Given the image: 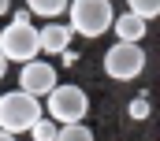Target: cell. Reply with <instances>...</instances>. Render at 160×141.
Segmentation results:
<instances>
[{"label": "cell", "instance_id": "obj_1", "mask_svg": "<svg viewBox=\"0 0 160 141\" xmlns=\"http://www.w3.org/2000/svg\"><path fill=\"white\" fill-rule=\"evenodd\" d=\"M45 115L41 97L26 93V89H11L0 97V130H11V134H30V126Z\"/></svg>", "mask_w": 160, "mask_h": 141}, {"label": "cell", "instance_id": "obj_16", "mask_svg": "<svg viewBox=\"0 0 160 141\" xmlns=\"http://www.w3.org/2000/svg\"><path fill=\"white\" fill-rule=\"evenodd\" d=\"M4 74H8V56L0 52V78H4Z\"/></svg>", "mask_w": 160, "mask_h": 141}, {"label": "cell", "instance_id": "obj_6", "mask_svg": "<svg viewBox=\"0 0 160 141\" xmlns=\"http://www.w3.org/2000/svg\"><path fill=\"white\" fill-rule=\"evenodd\" d=\"M60 85V74H56V67L48 63V60H30V63H22V70H19V89H26V93H34V97H48L52 89Z\"/></svg>", "mask_w": 160, "mask_h": 141}, {"label": "cell", "instance_id": "obj_18", "mask_svg": "<svg viewBox=\"0 0 160 141\" xmlns=\"http://www.w3.org/2000/svg\"><path fill=\"white\" fill-rule=\"evenodd\" d=\"M0 97H4V93H0Z\"/></svg>", "mask_w": 160, "mask_h": 141}, {"label": "cell", "instance_id": "obj_14", "mask_svg": "<svg viewBox=\"0 0 160 141\" xmlns=\"http://www.w3.org/2000/svg\"><path fill=\"white\" fill-rule=\"evenodd\" d=\"M60 60H63V67H75V63H78V52H75V48H63Z\"/></svg>", "mask_w": 160, "mask_h": 141}, {"label": "cell", "instance_id": "obj_12", "mask_svg": "<svg viewBox=\"0 0 160 141\" xmlns=\"http://www.w3.org/2000/svg\"><path fill=\"white\" fill-rule=\"evenodd\" d=\"M127 7L142 19H157L160 15V0H127Z\"/></svg>", "mask_w": 160, "mask_h": 141}, {"label": "cell", "instance_id": "obj_4", "mask_svg": "<svg viewBox=\"0 0 160 141\" xmlns=\"http://www.w3.org/2000/svg\"><path fill=\"white\" fill-rule=\"evenodd\" d=\"M45 111L48 119H56L60 126L63 123H82L89 115V97L82 85H71V82H60L48 97H45Z\"/></svg>", "mask_w": 160, "mask_h": 141}, {"label": "cell", "instance_id": "obj_9", "mask_svg": "<svg viewBox=\"0 0 160 141\" xmlns=\"http://www.w3.org/2000/svg\"><path fill=\"white\" fill-rule=\"evenodd\" d=\"M67 4H71V0H26V7H30L38 19H56V15H63Z\"/></svg>", "mask_w": 160, "mask_h": 141}, {"label": "cell", "instance_id": "obj_10", "mask_svg": "<svg viewBox=\"0 0 160 141\" xmlns=\"http://www.w3.org/2000/svg\"><path fill=\"white\" fill-rule=\"evenodd\" d=\"M56 141H97V138H93V130L86 123H63L60 134H56Z\"/></svg>", "mask_w": 160, "mask_h": 141}, {"label": "cell", "instance_id": "obj_15", "mask_svg": "<svg viewBox=\"0 0 160 141\" xmlns=\"http://www.w3.org/2000/svg\"><path fill=\"white\" fill-rule=\"evenodd\" d=\"M0 141H19V134H11V130H0Z\"/></svg>", "mask_w": 160, "mask_h": 141}, {"label": "cell", "instance_id": "obj_5", "mask_svg": "<svg viewBox=\"0 0 160 141\" xmlns=\"http://www.w3.org/2000/svg\"><path fill=\"white\" fill-rule=\"evenodd\" d=\"M142 70H145V48L134 41H116L104 52V74L116 82H134Z\"/></svg>", "mask_w": 160, "mask_h": 141}, {"label": "cell", "instance_id": "obj_2", "mask_svg": "<svg viewBox=\"0 0 160 141\" xmlns=\"http://www.w3.org/2000/svg\"><path fill=\"white\" fill-rule=\"evenodd\" d=\"M116 22V7L112 0H71L67 4V26L78 37H101L112 30Z\"/></svg>", "mask_w": 160, "mask_h": 141}, {"label": "cell", "instance_id": "obj_11", "mask_svg": "<svg viewBox=\"0 0 160 141\" xmlns=\"http://www.w3.org/2000/svg\"><path fill=\"white\" fill-rule=\"evenodd\" d=\"M56 134H60V123L48 119V115H41L38 123L30 126V138H34V141H56Z\"/></svg>", "mask_w": 160, "mask_h": 141}, {"label": "cell", "instance_id": "obj_13", "mask_svg": "<svg viewBox=\"0 0 160 141\" xmlns=\"http://www.w3.org/2000/svg\"><path fill=\"white\" fill-rule=\"evenodd\" d=\"M149 111H153V108H149V97H134V100L127 104V115H130V119H149Z\"/></svg>", "mask_w": 160, "mask_h": 141}, {"label": "cell", "instance_id": "obj_7", "mask_svg": "<svg viewBox=\"0 0 160 141\" xmlns=\"http://www.w3.org/2000/svg\"><path fill=\"white\" fill-rule=\"evenodd\" d=\"M71 26L67 22H45L41 26V52L45 56H60L63 48H71Z\"/></svg>", "mask_w": 160, "mask_h": 141}, {"label": "cell", "instance_id": "obj_3", "mask_svg": "<svg viewBox=\"0 0 160 141\" xmlns=\"http://www.w3.org/2000/svg\"><path fill=\"white\" fill-rule=\"evenodd\" d=\"M0 52L8 56V63H30V60H38L41 56V30L34 22H8L4 30H0Z\"/></svg>", "mask_w": 160, "mask_h": 141}, {"label": "cell", "instance_id": "obj_8", "mask_svg": "<svg viewBox=\"0 0 160 141\" xmlns=\"http://www.w3.org/2000/svg\"><path fill=\"white\" fill-rule=\"evenodd\" d=\"M112 30H116L119 41H134V45H142V37H145V30H149V19H142V15H134V11L127 7L123 15H116Z\"/></svg>", "mask_w": 160, "mask_h": 141}, {"label": "cell", "instance_id": "obj_17", "mask_svg": "<svg viewBox=\"0 0 160 141\" xmlns=\"http://www.w3.org/2000/svg\"><path fill=\"white\" fill-rule=\"evenodd\" d=\"M11 11V0H0V15H8Z\"/></svg>", "mask_w": 160, "mask_h": 141}]
</instances>
